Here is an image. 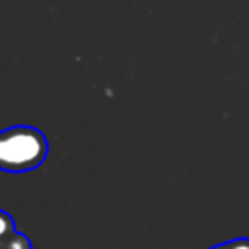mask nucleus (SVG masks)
<instances>
[{"label": "nucleus", "mask_w": 249, "mask_h": 249, "mask_svg": "<svg viewBox=\"0 0 249 249\" xmlns=\"http://www.w3.org/2000/svg\"><path fill=\"white\" fill-rule=\"evenodd\" d=\"M49 156L47 136L27 124H16L0 130V169L8 173H25L43 165Z\"/></svg>", "instance_id": "nucleus-1"}, {"label": "nucleus", "mask_w": 249, "mask_h": 249, "mask_svg": "<svg viewBox=\"0 0 249 249\" xmlns=\"http://www.w3.org/2000/svg\"><path fill=\"white\" fill-rule=\"evenodd\" d=\"M0 249H33L27 235L16 231V228L0 231Z\"/></svg>", "instance_id": "nucleus-2"}, {"label": "nucleus", "mask_w": 249, "mask_h": 249, "mask_svg": "<svg viewBox=\"0 0 249 249\" xmlns=\"http://www.w3.org/2000/svg\"><path fill=\"white\" fill-rule=\"evenodd\" d=\"M210 249H249V237H235V239L218 243Z\"/></svg>", "instance_id": "nucleus-3"}]
</instances>
